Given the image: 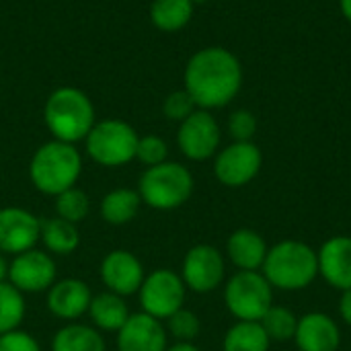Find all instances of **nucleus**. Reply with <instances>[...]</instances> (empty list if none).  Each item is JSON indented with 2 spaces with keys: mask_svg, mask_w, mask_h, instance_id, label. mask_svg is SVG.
I'll return each mask as SVG.
<instances>
[{
  "mask_svg": "<svg viewBox=\"0 0 351 351\" xmlns=\"http://www.w3.org/2000/svg\"><path fill=\"white\" fill-rule=\"evenodd\" d=\"M43 121L53 140L68 144L84 140L97 123L90 99L74 86H60L47 97L43 105Z\"/></svg>",
  "mask_w": 351,
  "mask_h": 351,
  "instance_id": "nucleus-4",
  "label": "nucleus"
},
{
  "mask_svg": "<svg viewBox=\"0 0 351 351\" xmlns=\"http://www.w3.org/2000/svg\"><path fill=\"white\" fill-rule=\"evenodd\" d=\"M224 304L237 321L259 323L274 306V288L261 271H237L224 284Z\"/></svg>",
  "mask_w": 351,
  "mask_h": 351,
  "instance_id": "nucleus-7",
  "label": "nucleus"
},
{
  "mask_svg": "<svg viewBox=\"0 0 351 351\" xmlns=\"http://www.w3.org/2000/svg\"><path fill=\"white\" fill-rule=\"evenodd\" d=\"M167 351H199L195 343H187V341H177L175 346L167 348Z\"/></svg>",
  "mask_w": 351,
  "mask_h": 351,
  "instance_id": "nucleus-35",
  "label": "nucleus"
},
{
  "mask_svg": "<svg viewBox=\"0 0 351 351\" xmlns=\"http://www.w3.org/2000/svg\"><path fill=\"white\" fill-rule=\"evenodd\" d=\"M179 276L187 290L197 294H210L224 284V255L212 245H195L185 253Z\"/></svg>",
  "mask_w": 351,
  "mask_h": 351,
  "instance_id": "nucleus-11",
  "label": "nucleus"
},
{
  "mask_svg": "<svg viewBox=\"0 0 351 351\" xmlns=\"http://www.w3.org/2000/svg\"><path fill=\"white\" fill-rule=\"evenodd\" d=\"M51 351H105V339L95 327L70 323L53 335Z\"/></svg>",
  "mask_w": 351,
  "mask_h": 351,
  "instance_id": "nucleus-23",
  "label": "nucleus"
},
{
  "mask_svg": "<svg viewBox=\"0 0 351 351\" xmlns=\"http://www.w3.org/2000/svg\"><path fill=\"white\" fill-rule=\"evenodd\" d=\"M339 8H341V14L351 23V0H339Z\"/></svg>",
  "mask_w": 351,
  "mask_h": 351,
  "instance_id": "nucleus-37",
  "label": "nucleus"
},
{
  "mask_svg": "<svg viewBox=\"0 0 351 351\" xmlns=\"http://www.w3.org/2000/svg\"><path fill=\"white\" fill-rule=\"evenodd\" d=\"M183 84L197 109H222L234 101L243 86L241 60L226 47H204L189 58Z\"/></svg>",
  "mask_w": 351,
  "mask_h": 351,
  "instance_id": "nucleus-1",
  "label": "nucleus"
},
{
  "mask_svg": "<svg viewBox=\"0 0 351 351\" xmlns=\"http://www.w3.org/2000/svg\"><path fill=\"white\" fill-rule=\"evenodd\" d=\"M169 339L162 321L136 313L130 315L125 325L117 331V350L119 351H167Z\"/></svg>",
  "mask_w": 351,
  "mask_h": 351,
  "instance_id": "nucleus-15",
  "label": "nucleus"
},
{
  "mask_svg": "<svg viewBox=\"0 0 351 351\" xmlns=\"http://www.w3.org/2000/svg\"><path fill=\"white\" fill-rule=\"evenodd\" d=\"M193 4H204V2H208V0H191Z\"/></svg>",
  "mask_w": 351,
  "mask_h": 351,
  "instance_id": "nucleus-38",
  "label": "nucleus"
},
{
  "mask_svg": "<svg viewBox=\"0 0 351 351\" xmlns=\"http://www.w3.org/2000/svg\"><path fill=\"white\" fill-rule=\"evenodd\" d=\"M169 156V146L160 136L148 134V136H140L138 138V146H136V158L146 167H156L160 162H167Z\"/></svg>",
  "mask_w": 351,
  "mask_h": 351,
  "instance_id": "nucleus-30",
  "label": "nucleus"
},
{
  "mask_svg": "<svg viewBox=\"0 0 351 351\" xmlns=\"http://www.w3.org/2000/svg\"><path fill=\"white\" fill-rule=\"evenodd\" d=\"M193 175L181 162H160L150 167L142 173L138 183V193L142 204L150 206L152 210L171 212L189 202L193 195Z\"/></svg>",
  "mask_w": 351,
  "mask_h": 351,
  "instance_id": "nucleus-5",
  "label": "nucleus"
},
{
  "mask_svg": "<svg viewBox=\"0 0 351 351\" xmlns=\"http://www.w3.org/2000/svg\"><path fill=\"white\" fill-rule=\"evenodd\" d=\"M185 284L181 276L173 269H154L148 274L138 290L142 313L167 321L171 315L183 308L185 302Z\"/></svg>",
  "mask_w": 351,
  "mask_h": 351,
  "instance_id": "nucleus-8",
  "label": "nucleus"
},
{
  "mask_svg": "<svg viewBox=\"0 0 351 351\" xmlns=\"http://www.w3.org/2000/svg\"><path fill=\"white\" fill-rule=\"evenodd\" d=\"M199 331H202V321L193 311L181 308L167 319V333L173 335L177 341L193 343L197 339Z\"/></svg>",
  "mask_w": 351,
  "mask_h": 351,
  "instance_id": "nucleus-29",
  "label": "nucleus"
},
{
  "mask_svg": "<svg viewBox=\"0 0 351 351\" xmlns=\"http://www.w3.org/2000/svg\"><path fill=\"white\" fill-rule=\"evenodd\" d=\"M271 339L261 323L237 321L222 339V351H269Z\"/></svg>",
  "mask_w": 351,
  "mask_h": 351,
  "instance_id": "nucleus-24",
  "label": "nucleus"
},
{
  "mask_svg": "<svg viewBox=\"0 0 351 351\" xmlns=\"http://www.w3.org/2000/svg\"><path fill=\"white\" fill-rule=\"evenodd\" d=\"M259 323H261L263 331L267 333V337L271 339V343L274 341L282 343V341H292L294 339L296 327H298V317L290 308L274 304Z\"/></svg>",
  "mask_w": 351,
  "mask_h": 351,
  "instance_id": "nucleus-27",
  "label": "nucleus"
},
{
  "mask_svg": "<svg viewBox=\"0 0 351 351\" xmlns=\"http://www.w3.org/2000/svg\"><path fill=\"white\" fill-rule=\"evenodd\" d=\"M267 251L265 239L253 228H239L226 241V255L237 271H261Z\"/></svg>",
  "mask_w": 351,
  "mask_h": 351,
  "instance_id": "nucleus-19",
  "label": "nucleus"
},
{
  "mask_svg": "<svg viewBox=\"0 0 351 351\" xmlns=\"http://www.w3.org/2000/svg\"><path fill=\"white\" fill-rule=\"evenodd\" d=\"M93 294L86 282L76 278H66L53 282L47 290V308L53 317L64 321H76L84 313H88Z\"/></svg>",
  "mask_w": 351,
  "mask_h": 351,
  "instance_id": "nucleus-18",
  "label": "nucleus"
},
{
  "mask_svg": "<svg viewBox=\"0 0 351 351\" xmlns=\"http://www.w3.org/2000/svg\"><path fill=\"white\" fill-rule=\"evenodd\" d=\"M88 210H90L88 195L78 187H70L64 193L56 195V212H58V218L62 220L78 224L88 216Z\"/></svg>",
  "mask_w": 351,
  "mask_h": 351,
  "instance_id": "nucleus-28",
  "label": "nucleus"
},
{
  "mask_svg": "<svg viewBox=\"0 0 351 351\" xmlns=\"http://www.w3.org/2000/svg\"><path fill=\"white\" fill-rule=\"evenodd\" d=\"M39 241L51 255H72L80 245L78 224L62 218H43L39 228Z\"/></svg>",
  "mask_w": 351,
  "mask_h": 351,
  "instance_id": "nucleus-21",
  "label": "nucleus"
},
{
  "mask_svg": "<svg viewBox=\"0 0 351 351\" xmlns=\"http://www.w3.org/2000/svg\"><path fill=\"white\" fill-rule=\"evenodd\" d=\"M261 274L274 290L300 292L319 278L317 251L302 241H280L269 247Z\"/></svg>",
  "mask_w": 351,
  "mask_h": 351,
  "instance_id": "nucleus-2",
  "label": "nucleus"
},
{
  "mask_svg": "<svg viewBox=\"0 0 351 351\" xmlns=\"http://www.w3.org/2000/svg\"><path fill=\"white\" fill-rule=\"evenodd\" d=\"M191 0H152L150 4V21L156 29L165 33L181 31L193 16Z\"/></svg>",
  "mask_w": 351,
  "mask_h": 351,
  "instance_id": "nucleus-25",
  "label": "nucleus"
},
{
  "mask_svg": "<svg viewBox=\"0 0 351 351\" xmlns=\"http://www.w3.org/2000/svg\"><path fill=\"white\" fill-rule=\"evenodd\" d=\"M90 321L101 331H119L125 321L130 319V308L123 300V296H117L113 292H103L93 296L88 306Z\"/></svg>",
  "mask_w": 351,
  "mask_h": 351,
  "instance_id": "nucleus-20",
  "label": "nucleus"
},
{
  "mask_svg": "<svg viewBox=\"0 0 351 351\" xmlns=\"http://www.w3.org/2000/svg\"><path fill=\"white\" fill-rule=\"evenodd\" d=\"M142 206V197L134 189H113L101 202V216L111 226H123L132 222Z\"/></svg>",
  "mask_w": 351,
  "mask_h": 351,
  "instance_id": "nucleus-22",
  "label": "nucleus"
},
{
  "mask_svg": "<svg viewBox=\"0 0 351 351\" xmlns=\"http://www.w3.org/2000/svg\"><path fill=\"white\" fill-rule=\"evenodd\" d=\"M138 132L123 119H103L84 138L86 154L101 167H123L136 158Z\"/></svg>",
  "mask_w": 351,
  "mask_h": 351,
  "instance_id": "nucleus-6",
  "label": "nucleus"
},
{
  "mask_svg": "<svg viewBox=\"0 0 351 351\" xmlns=\"http://www.w3.org/2000/svg\"><path fill=\"white\" fill-rule=\"evenodd\" d=\"M292 341L298 351H339L341 329L327 313L313 311L298 317V327Z\"/></svg>",
  "mask_w": 351,
  "mask_h": 351,
  "instance_id": "nucleus-16",
  "label": "nucleus"
},
{
  "mask_svg": "<svg viewBox=\"0 0 351 351\" xmlns=\"http://www.w3.org/2000/svg\"><path fill=\"white\" fill-rule=\"evenodd\" d=\"M146 274L140 259L125 249H115L107 253L101 263V280L107 286V292H113L117 296L125 298L130 294H136Z\"/></svg>",
  "mask_w": 351,
  "mask_h": 351,
  "instance_id": "nucleus-14",
  "label": "nucleus"
},
{
  "mask_svg": "<svg viewBox=\"0 0 351 351\" xmlns=\"http://www.w3.org/2000/svg\"><path fill=\"white\" fill-rule=\"evenodd\" d=\"M319 276L335 290L351 288V237L337 234L327 239L317 251Z\"/></svg>",
  "mask_w": 351,
  "mask_h": 351,
  "instance_id": "nucleus-17",
  "label": "nucleus"
},
{
  "mask_svg": "<svg viewBox=\"0 0 351 351\" xmlns=\"http://www.w3.org/2000/svg\"><path fill=\"white\" fill-rule=\"evenodd\" d=\"M8 282L23 294L45 292L56 282V261L49 257V253L39 249L19 253L8 263Z\"/></svg>",
  "mask_w": 351,
  "mask_h": 351,
  "instance_id": "nucleus-12",
  "label": "nucleus"
},
{
  "mask_svg": "<svg viewBox=\"0 0 351 351\" xmlns=\"http://www.w3.org/2000/svg\"><path fill=\"white\" fill-rule=\"evenodd\" d=\"M80 173L82 156L78 148L60 140L41 144L29 162V177L33 187L53 197L70 187H76Z\"/></svg>",
  "mask_w": 351,
  "mask_h": 351,
  "instance_id": "nucleus-3",
  "label": "nucleus"
},
{
  "mask_svg": "<svg viewBox=\"0 0 351 351\" xmlns=\"http://www.w3.org/2000/svg\"><path fill=\"white\" fill-rule=\"evenodd\" d=\"M0 351H41L37 339L29 335L27 331L14 329L10 333L0 335Z\"/></svg>",
  "mask_w": 351,
  "mask_h": 351,
  "instance_id": "nucleus-33",
  "label": "nucleus"
},
{
  "mask_svg": "<svg viewBox=\"0 0 351 351\" xmlns=\"http://www.w3.org/2000/svg\"><path fill=\"white\" fill-rule=\"evenodd\" d=\"M228 134L232 142H253L257 134V117L249 109H237L228 117Z\"/></svg>",
  "mask_w": 351,
  "mask_h": 351,
  "instance_id": "nucleus-31",
  "label": "nucleus"
},
{
  "mask_svg": "<svg viewBox=\"0 0 351 351\" xmlns=\"http://www.w3.org/2000/svg\"><path fill=\"white\" fill-rule=\"evenodd\" d=\"M197 109V105H195V101L189 97V93L185 90V88H181V90H173L167 99H165V103H162V113L171 119V121H183V119H187L193 111Z\"/></svg>",
  "mask_w": 351,
  "mask_h": 351,
  "instance_id": "nucleus-32",
  "label": "nucleus"
},
{
  "mask_svg": "<svg viewBox=\"0 0 351 351\" xmlns=\"http://www.w3.org/2000/svg\"><path fill=\"white\" fill-rule=\"evenodd\" d=\"M263 167V152L255 142H232L214 156L216 179L230 189L249 185Z\"/></svg>",
  "mask_w": 351,
  "mask_h": 351,
  "instance_id": "nucleus-9",
  "label": "nucleus"
},
{
  "mask_svg": "<svg viewBox=\"0 0 351 351\" xmlns=\"http://www.w3.org/2000/svg\"><path fill=\"white\" fill-rule=\"evenodd\" d=\"M25 319V298L10 282L0 284V335L21 327Z\"/></svg>",
  "mask_w": 351,
  "mask_h": 351,
  "instance_id": "nucleus-26",
  "label": "nucleus"
},
{
  "mask_svg": "<svg viewBox=\"0 0 351 351\" xmlns=\"http://www.w3.org/2000/svg\"><path fill=\"white\" fill-rule=\"evenodd\" d=\"M339 317H341V321L348 327H351V288L341 292V298H339Z\"/></svg>",
  "mask_w": 351,
  "mask_h": 351,
  "instance_id": "nucleus-34",
  "label": "nucleus"
},
{
  "mask_svg": "<svg viewBox=\"0 0 351 351\" xmlns=\"http://www.w3.org/2000/svg\"><path fill=\"white\" fill-rule=\"evenodd\" d=\"M41 220L25 208H2L0 210V253L19 255L35 249L39 241Z\"/></svg>",
  "mask_w": 351,
  "mask_h": 351,
  "instance_id": "nucleus-13",
  "label": "nucleus"
},
{
  "mask_svg": "<svg viewBox=\"0 0 351 351\" xmlns=\"http://www.w3.org/2000/svg\"><path fill=\"white\" fill-rule=\"evenodd\" d=\"M222 132L216 117L206 109H195L187 119L179 123L177 146L185 158L204 162L214 158L220 150Z\"/></svg>",
  "mask_w": 351,
  "mask_h": 351,
  "instance_id": "nucleus-10",
  "label": "nucleus"
},
{
  "mask_svg": "<svg viewBox=\"0 0 351 351\" xmlns=\"http://www.w3.org/2000/svg\"><path fill=\"white\" fill-rule=\"evenodd\" d=\"M8 280V263L4 259V255L0 253V284Z\"/></svg>",
  "mask_w": 351,
  "mask_h": 351,
  "instance_id": "nucleus-36",
  "label": "nucleus"
}]
</instances>
